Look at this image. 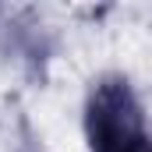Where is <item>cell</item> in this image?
I'll list each match as a JSON object with an SVG mask.
<instances>
[{"label": "cell", "mask_w": 152, "mask_h": 152, "mask_svg": "<svg viewBox=\"0 0 152 152\" xmlns=\"http://www.w3.org/2000/svg\"><path fill=\"white\" fill-rule=\"evenodd\" d=\"M85 131L92 152H152L142 106L127 81L106 78L96 85L85 113Z\"/></svg>", "instance_id": "cell-1"}]
</instances>
